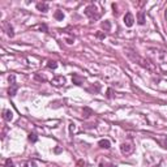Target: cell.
I'll return each instance as SVG.
<instances>
[{
  "instance_id": "1",
  "label": "cell",
  "mask_w": 167,
  "mask_h": 167,
  "mask_svg": "<svg viewBox=\"0 0 167 167\" xmlns=\"http://www.w3.org/2000/svg\"><path fill=\"white\" fill-rule=\"evenodd\" d=\"M147 56L151 59L154 64H161V63H167V52L159 48H149L147 50Z\"/></svg>"
},
{
  "instance_id": "2",
  "label": "cell",
  "mask_w": 167,
  "mask_h": 167,
  "mask_svg": "<svg viewBox=\"0 0 167 167\" xmlns=\"http://www.w3.org/2000/svg\"><path fill=\"white\" fill-rule=\"evenodd\" d=\"M128 56H129L130 59H133L136 63H139L142 68H146L147 71H151V72H156L157 71V67H156V64H154V63L149 62L147 59H144V57H141L140 55H135V54H132V52H128Z\"/></svg>"
},
{
  "instance_id": "3",
  "label": "cell",
  "mask_w": 167,
  "mask_h": 167,
  "mask_svg": "<svg viewBox=\"0 0 167 167\" xmlns=\"http://www.w3.org/2000/svg\"><path fill=\"white\" fill-rule=\"evenodd\" d=\"M85 14L88 17H90L91 20H98V18L101 17V13L98 12V8H97V5H94V4L89 5L88 8L85 9Z\"/></svg>"
},
{
  "instance_id": "4",
  "label": "cell",
  "mask_w": 167,
  "mask_h": 167,
  "mask_svg": "<svg viewBox=\"0 0 167 167\" xmlns=\"http://www.w3.org/2000/svg\"><path fill=\"white\" fill-rule=\"evenodd\" d=\"M133 150H135V147H133V145L129 144V142H123V144L120 145V151H122L124 156H129V154H132Z\"/></svg>"
},
{
  "instance_id": "5",
  "label": "cell",
  "mask_w": 167,
  "mask_h": 167,
  "mask_svg": "<svg viewBox=\"0 0 167 167\" xmlns=\"http://www.w3.org/2000/svg\"><path fill=\"white\" fill-rule=\"evenodd\" d=\"M65 82H67V80H65V77H63V76H56L51 80V84L54 86H56V88H59V86H64Z\"/></svg>"
},
{
  "instance_id": "6",
  "label": "cell",
  "mask_w": 167,
  "mask_h": 167,
  "mask_svg": "<svg viewBox=\"0 0 167 167\" xmlns=\"http://www.w3.org/2000/svg\"><path fill=\"white\" fill-rule=\"evenodd\" d=\"M124 24H125V26H128V28L133 26V24H135V17H133V14L130 13V12L125 13V16H124Z\"/></svg>"
},
{
  "instance_id": "7",
  "label": "cell",
  "mask_w": 167,
  "mask_h": 167,
  "mask_svg": "<svg viewBox=\"0 0 167 167\" xmlns=\"http://www.w3.org/2000/svg\"><path fill=\"white\" fill-rule=\"evenodd\" d=\"M3 118H4V120H7V122H11V120L13 119V112H12L11 110H4L3 111Z\"/></svg>"
},
{
  "instance_id": "8",
  "label": "cell",
  "mask_w": 167,
  "mask_h": 167,
  "mask_svg": "<svg viewBox=\"0 0 167 167\" xmlns=\"http://www.w3.org/2000/svg\"><path fill=\"white\" fill-rule=\"evenodd\" d=\"M157 142H158L159 145H161L162 147H164V149H167V137L164 136H161V137H156Z\"/></svg>"
},
{
  "instance_id": "9",
  "label": "cell",
  "mask_w": 167,
  "mask_h": 167,
  "mask_svg": "<svg viewBox=\"0 0 167 167\" xmlns=\"http://www.w3.org/2000/svg\"><path fill=\"white\" fill-rule=\"evenodd\" d=\"M98 145L101 147H103V149H108V147L111 146V142L108 141L107 139H103V140H101V141L98 142Z\"/></svg>"
},
{
  "instance_id": "10",
  "label": "cell",
  "mask_w": 167,
  "mask_h": 167,
  "mask_svg": "<svg viewBox=\"0 0 167 167\" xmlns=\"http://www.w3.org/2000/svg\"><path fill=\"white\" fill-rule=\"evenodd\" d=\"M37 9L41 12H47L48 11V4L47 3H38L37 4Z\"/></svg>"
},
{
  "instance_id": "11",
  "label": "cell",
  "mask_w": 167,
  "mask_h": 167,
  "mask_svg": "<svg viewBox=\"0 0 167 167\" xmlns=\"http://www.w3.org/2000/svg\"><path fill=\"white\" fill-rule=\"evenodd\" d=\"M137 21H139L140 25H144V24H145V14H144V12H139V13H137Z\"/></svg>"
},
{
  "instance_id": "12",
  "label": "cell",
  "mask_w": 167,
  "mask_h": 167,
  "mask_svg": "<svg viewBox=\"0 0 167 167\" xmlns=\"http://www.w3.org/2000/svg\"><path fill=\"white\" fill-rule=\"evenodd\" d=\"M77 130H78V128H77V124L76 123H69V132H71V135H73V133H77Z\"/></svg>"
},
{
  "instance_id": "13",
  "label": "cell",
  "mask_w": 167,
  "mask_h": 167,
  "mask_svg": "<svg viewBox=\"0 0 167 167\" xmlns=\"http://www.w3.org/2000/svg\"><path fill=\"white\" fill-rule=\"evenodd\" d=\"M90 115H93V110L89 107H84V118H89Z\"/></svg>"
},
{
  "instance_id": "14",
  "label": "cell",
  "mask_w": 167,
  "mask_h": 167,
  "mask_svg": "<svg viewBox=\"0 0 167 167\" xmlns=\"http://www.w3.org/2000/svg\"><path fill=\"white\" fill-rule=\"evenodd\" d=\"M55 18L59 20V21H62L63 18H64V13H63L62 11H56V12H55Z\"/></svg>"
},
{
  "instance_id": "15",
  "label": "cell",
  "mask_w": 167,
  "mask_h": 167,
  "mask_svg": "<svg viewBox=\"0 0 167 167\" xmlns=\"http://www.w3.org/2000/svg\"><path fill=\"white\" fill-rule=\"evenodd\" d=\"M16 91H17V85H12V88H9V90H8V94L13 97L16 94Z\"/></svg>"
},
{
  "instance_id": "16",
  "label": "cell",
  "mask_w": 167,
  "mask_h": 167,
  "mask_svg": "<svg viewBox=\"0 0 167 167\" xmlns=\"http://www.w3.org/2000/svg\"><path fill=\"white\" fill-rule=\"evenodd\" d=\"M47 67H48V68H51V69H55L57 67V63L56 62H52V60H48V62H47Z\"/></svg>"
},
{
  "instance_id": "17",
  "label": "cell",
  "mask_w": 167,
  "mask_h": 167,
  "mask_svg": "<svg viewBox=\"0 0 167 167\" xmlns=\"http://www.w3.org/2000/svg\"><path fill=\"white\" fill-rule=\"evenodd\" d=\"M72 80H73V81H74V84H76V85H81L82 80L80 78V77L77 76V74H73V77H72Z\"/></svg>"
},
{
  "instance_id": "18",
  "label": "cell",
  "mask_w": 167,
  "mask_h": 167,
  "mask_svg": "<svg viewBox=\"0 0 167 167\" xmlns=\"http://www.w3.org/2000/svg\"><path fill=\"white\" fill-rule=\"evenodd\" d=\"M102 28L105 29L106 31H108L111 29V24H110V21H105V22H102Z\"/></svg>"
},
{
  "instance_id": "19",
  "label": "cell",
  "mask_w": 167,
  "mask_h": 167,
  "mask_svg": "<svg viewBox=\"0 0 167 167\" xmlns=\"http://www.w3.org/2000/svg\"><path fill=\"white\" fill-rule=\"evenodd\" d=\"M24 167H37V163H35V161H28L24 164Z\"/></svg>"
},
{
  "instance_id": "20",
  "label": "cell",
  "mask_w": 167,
  "mask_h": 167,
  "mask_svg": "<svg viewBox=\"0 0 167 167\" xmlns=\"http://www.w3.org/2000/svg\"><path fill=\"white\" fill-rule=\"evenodd\" d=\"M37 140H38V137L35 133H30V135H29V141L30 142H35Z\"/></svg>"
},
{
  "instance_id": "21",
  "label": "cell",
  "mask_w": 167,
  "mask_h": 167,
  "mask_svg": "<svg viewBox=\"0 0 167 167\" xmlns=\"http://www.w3.org/2000/svg\"><path fill=\"white\" fill-rule=\"evenodd\" d=\"M7 34H8V37H13L14 35L13 28H12V26H8V28H7Z\"/></svg>"
},
{
  "instance_id": "22",
  "label": "cell",
  "mask_w": 167,
  "mask_h": 167,
  "mask_svg": "<svg viewBox=\"0 0 167 167\" xmlns=\"http://www.w3.org/2000/svg\"><path fill=\"white\" fill-rule=\"evenodd\" d=\"M8 81H9V84H11V85H16V84H14V81H16V77H14L13 74H11V76L8 77Z\"/></svg>"
},
{
  "instance_id": "23",
  "label": "cell",
  "mask_w": 167,
  "mask_h": 167,
  "mask_svg": "<svg viewBox=\"0 0 167 167\" xmlns=\"http://www.w3.org/2000/svg\"><path fill=\"white\" fill-rule=\"evenodd\" d=\"M35 78H37L38 81H46V77H43V76H39V74H35Z\"/></svg>"
},
{
  "instance_id": "24",
  "label": "cell",
  "mask_w": 167,
  "mask_h": 167,
  "mask_svg": "<svg viewBox=\"0 0 167 167\" xmlns=\"http://www.w3.org/2000/svg\"><path fill=\"white\" fill-rule=\"evenodd\" d=\"M38 29H39L41 31H47V26H46V25H39V26H38Z\"/></svg>"
},
{
  "instance_id": "25",
  "label": "cell",
  "mask_w": 167,
  "mask_h": 167,
  "mask_svg": "<svg viewBox=\"0 0 167 167\" xmlns=\"http://www.w3.org/2000/svg\"><path fill=\"white\" fill-rule=\"evenodd\" d=\"M97 37H98V38H101V39H105V38H106V35L103 34V33H97Z\"/></svg>"
},
{
  "instance_id": "26",
  "label": "cell",
  "mask_w": 167,
  "mask_h": 167,
  "mask_svg": "<svg viewBox=\"0 0 167 167\" xmlns=\"http://www.w3.org/2000/svg\"><path fill=\"white\" fill-rule=\"evenodd\" d=\"M7 166H8V167H13V163H12L11 159H8V161H7Z\"/></svg>"
},
{
  "instance_id": "27",
  "label": "cell",
  "mask_w": 167,
  "mask_h": 167,
  "mask_svg": "<svg viewBox=\"0 0 167 167\" xmlns=\"http://www.w3.org/2000/svg\"><path fill=\"white\" fill-rule=\"evenodd\" d=\"M54 167H56V166H54Z\"/></svg>"
}]
</instances>
